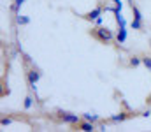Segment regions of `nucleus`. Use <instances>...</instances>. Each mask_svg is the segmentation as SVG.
I'll return each instance as SVG.
<instances>
[{
	"label": "nucleus",
	"instance_id": "nucleus-13",
	"mask_svg": "<svg viewBox=\"0 0 151 132\" xmlns=\"http://www.w3.org/2000/svg\"><path fill=\"white\" fill-rule=\"evenodd\" d=\"M16 23H18V25H28V23H30V18H27V16H23V18L18 16V18H16Z\"/></svg>",
	"mask_w": 151,
	"mask_h": 132
},
{
	"label": "nucleus",
	"instance_id": "nucleus-1",
	"mask_svg": "<svg viewBox=\"0 0 151 132\" xmlns=\"http://www.w3.org/2000/svg\"><path fill=\"white\" fill-rule=\"evenodd\" d=\"M88 35L93 41H97V43H100V44H111L116 39L114 32L111 28H107L106 25H95V27H91L88 30Z\"/></svg>",
	"mask_w": 151,
	"mask_h": 132
},
{
	"label": "nucleus",
	"instance_id": "nucleus-15",
	"mask_svg": "<svg viewBox=\"0 0 151 132\" xmlns=\"http://www.w3.org/2000/svg\"><path fill=\"white\" fill-rule=\"evenodd\" d=\"M12 122H14V120H12V118H9V116H4V118H2V122H0V123H2V127H5V125H11V123H12Z\"/></svg>",
	"mask_w": 151,
	"mask_h": 132
},
{
	"label": "nucleus",
	"instance_id": "nucleus-12",
	"mask_svg": "<svg viewBox=\"0 0 151 132\" xmlns=\"http://www.w3.org/2000/svg\"><path fill=\"white\" fill-rule=\"evenodd\" d=\"M34 106V99H32V95H27L25 97V102H23V109L27 111V109H30Z\"/></svg>",
	"mask_w": 151,
	"mask_h": 132
},
{
	"label": "nucleus",
	"instance_id": "nucleus-6",
	"mask_svg": "<svg viewBox=\"0 0 151 132\" xmlns=\"http://www.w3.org/2000/svg\"><path fill=\"white\" fill-rule=\"evenodd\" d=\"M135 115H141V113H119V115H116V116H111L109 118V122L111 123H121V122H125V120H128V118H132V116H135Z\"/></svg>",
	"mask_w": 151,
	"mask_h": 132
},
{
	"label": "nucleus",
	"instance_id": "nucleus-2",
	"mask_svg": "<svg viewBox=\"0 0 151 132\" xmlns=\"http://www.w3.org/2000/svg\"><path fill=\"white\" fill-rule=\"evenodd\" d=\"M49 118L56 123H67V125H74L77 123L83 116H77L74 113H69V111H62V109H56L55 113H49Z\"/></svg>",
	"mask_w": 151,
	"mask_h": 132
},
{
	"label": "nucleus",
	"instance_id": "nucleus-10",
	"mask_svg": "<svg viewBox=\"0 0 151 132\" xmlns=\"http://www.w3.org/2000/svg\"><path fill=\"white\" fill-rule=\"evenodd\" d=\"M23 4H25V0H14V4L11 5V11L14 12V16H18V12H19V9H21Z\"/></svg>",
	"mask_w": 151,
	"mask_h": 132
},
{
	"label": "nucleus",
	"instance_id": "nucleus-5",
	"mask_svg": "<svg viewBox=\"0 0 151 132\" xmlns=\"http://www.w3.org/2000/svg\"><path fill=\"white\" fill-rule=\"evenodd\" d=\"M102 14H104L102 7H99V5H97V7H95V9H91L90 12H84V14H77V16H79L81 19H84V21H95V19H97L99 16H102Z\"/></svg>",
	"mask_w": 151,
	"mask_h": 132
},
{
	"label": "nucleus",
	"instance_id": "nucleus-7",
	"mask_svg": "<svg viewBox=\"0 0 151 132\" xmlns=\"http://www.w3.org/2000/svg\"><path fill=\"white\" fill-rule=\"evenodd\" d=\"M139 65H142L141 55H130L128 56V62H127V67H139Z\"/></svg>",
	"mask_w": 151,
	"mask_h": 132
},
{
	"label": "nucleus",
	"instance_id": "nucleus-14",
	"mask_svg": "<svg viewBox=\"0 0 151 132\" xmlns=\"http://www.w3.org/2000/svg\"><path fill=\"white\" fill-rule=\"evenodd\" d=\"M83 118H84V120H90V122H99V120H100L97 115H90V113H84Z\"/></svg>",
	"mask_w": 151,
	"mask_h": 132
},
{
	"label": "nucleus",
	"instance_id": "nucleus-4",
	"mask_svg": "<svg viewBox=\"0 0 151 132\" xmlns=\"http://www.w3.org/2000/svg\"><path fill=\"white\" fill-rule=\"evenodd\" d=\"M70 129H72V131H86V132H91V131H95V125H93V122L81 118L77 123L70 125Z\"/></svg>",
	"mask_w": 151,
	"mask_h": 132
},
{
	"label": "nucleus",
	"instance_id": "nucleus-17",
	"mask_svg": "<svg viewBox=\"0 0 151 132\" xmlns=\"http://www.w3.org/2000/svg\"><path fill=\"white\" fill-rule=\"evenodd\" d=\"M146 106H148V107L151 109V93L148 95V97H146Z\"/></svg>",
	"mask_w": 151,
	"mask_h": 132
},
{
	"label": "nucleus",
	"instance_id": "nucleus-3",
	"mask_svg": "<svg viewBox=\"0 0 151 132\" xmlns=\"http://www.w3.org/2000/svg\"><path fill=\"white\" fill-rule=\"evenodd\" d=\"M25 76H27V83H28L30 90H32V92H35V85H37L39 79H40V72H39V69H37V67H34V65L27 67Z\"/></svg>",
	"mask_w": 151,
	"mask_h": 132
},
{
	"label": "nucleus",
	"instance_id": "nucleus-16",
	"mask_svg": "<svg viewBox=\"0 0 151 132\" xmlns=\"http://www.w3.org/2000/svg\"><path fill=\"white\" fill-rule=\"evenodd\" d=\"M111 4L116 5V7H121V0H111Z\"/></svg>",
	"mask_w": 151,
	"mask_h": 132
},
{
	"label": "nucleus",
	"instance_id": "nucleus-8",
	"mask_svg": "<svg viewBox=\"0 0 151 132\" xmlns=\"http://www.w3.org/2000/svg\"><path fill=\"white\" fill-rule=\"evenodd\" d=\"M127 39V27H118V34H116V43L123 44Z\"/></svg>",
	"mask_w": 151,
	"mask_h": 132
},
{
	"label": "nucleus",
	"instance_id": "nucleus-11",
	"mask_svg": "<svg viewBox=\"0 0 151 132\" xmlns=\"http://www.w3.org/2000/svg\"><path fill=\"white\" fill-rule=\"evenodd\" d=\"M132 28L134 30H139V32H142L144 30V25H142V19H132Z\"/></svg>",
	"mask_w": 151,
	"mask_h": 132
},
{
	"label": "nucleus",
	"instance_id": "nucleus-9",
	"mask_svg": "<svg viewBox=\"0 0 151 132\" xmlns=\"http://www.w3.org/2000/svg\"><path fill=\"white\" fill-rule=\"evenodd\" d=\"M141 60H142V65L151 72V55H148V53H141Z\"/></svg>",
	"mask_w": 151,
	"mask_h": 132
},
{
	"label": "nucleus",
	"instance_id": "nucleus-18",
	"mask_svg": "<svg viewBox=\"0 0 151 132\" xmlns=\"http://www.w3.org/2000/svg\"><path fill=\"white\" fill-rule=\"evenodd\" d=\"M127 2H128V4H134V0H127Z\"/></svg>",
	"mask_w": 151,
	"mask_h": 132
}]
</instances>
